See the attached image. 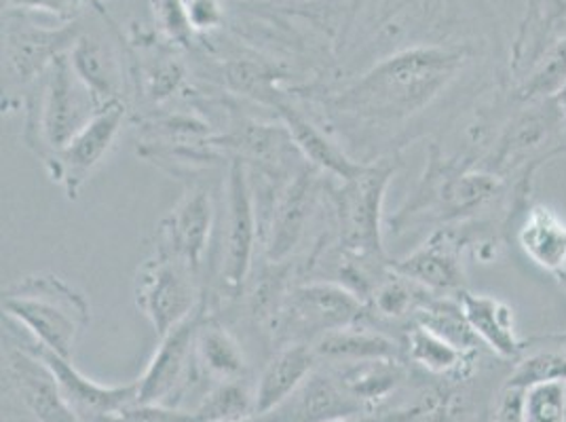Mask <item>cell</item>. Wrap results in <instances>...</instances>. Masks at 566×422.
<instances>
[{"mask_svg": "<svg viewBox=\"0 0 566 422\" xmlns=\"http://www.w3.org/2000/svg\"><path fill=\"white\" fill-rule=\"evenodd\" d=\"M30 351L36 352L45 363L53 376L57 378L64 395L69 398L74 410H81L85 414H92L97 419H111L125 408L138 403V380L129 384H117V387H106L94 382L92 378L81 374L74 366L72 359H66L57 352L48 351L39 345H32Z\"/></svg>", "mask_w": 566, "mask_h": 422, "instance_id": "5bb4252c", "label": "cell"}, {"mask_svg": "<svg viewBox=\"0 0 566 422\" xmlns=\"http://www.w3.org/2000/svg\"><path fill=\"white\" fill-rule=\"evenodd\" d=\"M522 254L556 279L566 268V222L545 205H531L516 226Z\"/></svg>", "mask_w": 566, "mask_h": 422, "instance_id": "ac0fdd59", "label": "cell"}, {"mask_svg": "<svg viewBox=\"0 0 566 422\" xmlns=\"http://www.w3.org/2000/svg\"><path fill=\"white\" fill-rule=\"evenodd\" d=\"M313 194L315 190L307 173L298 176L283 192L282 201L273 208L275 213L271 220V241H269L271 260L285 259L298 243L311 215Z\"/></svg>", "mask_w": 566, "mask_h": 422, "instance_id": "44dd1931", "label": "cell"}, {"mask_svg": "<svg viewBox=\"0 0 566 422\" xmlns=\"http://www.w3.org/2000/svg\"><path fill=\"white\" fill-rule=\"evenodd\" d=\"M313 351L319 359L328 361H366V359H400L401 349L385 334L370 331L368 328L349 326L334 329L315 340Z\"/></svg>", "mask_w": 566, "mask_h": 422, "instance_id": "603a6c76", "label": "cell"}, {"mask_svg": "<svg viewBox=\"0 0 566 422\" xmlns=\"http://www.w3.org/2000/svg\"><path fill=\"white\" fill-rule=\"evenodd\" d=\"M201 324L203 315L192 313L187 321L161 336V345L138 378V403H164L178 387L195 357V340Z\"/></svg>", "mask_w": 566, "mask_h": 422, "instance_id": "4fadbf2b", "label": "cell"}, {"mask_svg": "<svg viewBox=\"0 0 566 422\" xmlns=\"http://www.w3.org/2000/svg\"><path fill=\"white\" fill-rule=\"evenodd\" d=\"M398 169L394 159L368 163L366 171L336 190V213L340 243L355 259H385L382 250V203Z\"/></svg>", "mask_w": 566, "mask_h": 422, "instance_id": "5b68a950", "label": "cell"}, {"mask_svg": "<svg viewBox=\"0 0 566 422\" xmlns=\"http://www.w3.org/2000/svg\"><path fill=\"white\" fill-rule=\"evenodd\" d=\"M554 97H556V102H558V106H560V110L565 113L566 117V81L563 83V87L554 94Z\"/></svg>", "mask_w": 566, "mask_h": 422, "instance_id": "d590c367", "label": "cell"}, {"mask_svg": "<svg viewBox=\"0 0 566 422\" xmlns=\"http://www.w3.org/2000/svg\"><path fill=\"white\" fill-rule=\"evenodd\" d=\"M526 422H566V382L535 384L524 393Z\"/></svg>", "mask_w": 566, "mask_h": 422, "instance_id": "f1b7e54d", "label": "cell"}, {"mask_svg": "<svg viewBox=\"0 0 566 422\" xmlns=\"http://www.w3.org/2000/svg\"><path fill=\"white\" fill-rule=\"evenodd\" d=\"M461 310L478 342L503 361H518L526 342L518 336L514 308L489 294L463 292L459 296Z\"/></svg>", "mask_w": 566, "mask_h": 422, "instance_id": "2e32d148", "label": "cell"}, {"mask_svg": "<svg viewBox=\"0 0 566 422\" xmlns=\"http://www.w3.org/2000/svg\"><path fill=\"white\" fill-rule=\"evenodd\" d=\"M4 374L36 421L81 422L57 378L36 352L9 347L4 352Z\"/></svg>", "mask_w": 566, "mask_h": 422, "instance_id": "7c38bea8", "label": "cell"}, {"mask_svg": "<svg viewBox=\"0 0 566 422\" xmlns=\"http://www.w3.org/2000/svg\"><path fill=\"white\" fill-rule=\"evenodd\" d=\"M189 24L197 30H206L220 22V9L216 0H190L187 4Z\"/></svg>", "mask_w": 566, "mask_h": 422, "instance_id": "1f68e13d", "label": "cell"}, {"mask_svg": "<svg viewBox=\"0 0 566 422\" xmlns=\"http://www.w3.org/2000/svg\"><path fill=\"white\" fill-rule=\"evenodd\" d=\"M85 0H11L13 7H24L30 11H49L60 18H71Z\"/></svg>", "mask_w": 566, "mask_h": 422, "instance_id": "d6a6232c", "label": "cell"}, {"mask_svg": "<svg viewBox=\"0 0 566 422\" xmlns=\"http://www.w3.org/2000/svg\"><path fill=\"white\" fill-rule=\"evenodd\" d=\"M524 389L503 384L495 403L493 422H526L524 416Z\"/></svg>", "mask_w": 566, "mask_h": 422, "instance_id": "4dcf8cb0", "label": "cell"}, {"mask_svg": "<svg viewBox=\"0 0 566 422\" xmlns=\"http://www.w3.org/2000/svg\"><path fill=\"white\" fill-rule=\"evenodd\" d=\"M125 120V104L104 106L66 146L55 150L48 161L49 178L64 188L69 199H76L95 167L115 146Z\"/></svg>", "mask_w": 566, "mask_h": 422, "instance_id": "ba28073f", "label": "cell"}, {"mask_svg": "<svg viewBox=\"0 0 566 422\" xmlns=\"http://www.w3.org/2000/svg\"><path fill=\"white\" fill-rule=\"evenodd\" d=\"M195 359L206 374L220 380H237L245 374L248 361L241 345L229 329L203 321L195 340Z\"/></svg>", "mask_w": 566, "mask_h": 422, "instance_id": "4316f807", "label": "cell"}, {"mask_svg": "<svg viewBox=\"0 0 566 422\" xmlns=\"http://www.w3.org/2000/svg\"><path fill=\"white\" fill-rule=\"evenodd\" d=\"M406 352L412 363L436 376L463 374L478 352L463 351L433 329L412 324L406 331Z\"/></svg>", "mask_w": 566, "mask_h": 422, "instance_id": "cb8c5ba5", "label": "cell"}, {"mask_svg": "<svg viewBox=\"0 0 566 422\" xmlns=\"http://www.w3.org/2000/svg\"><path fill=\"white\" fill-rule=\"evenodd\" d=\"M275 412L282 422H336L361 416L368 408L343 387L338 376L313 372Z\"/></svg>", "mask_w": 566, "mask_h": 422, "instance_id": "9a60e30c", "label": "cell"}, {"mask_svg": "<svg viewBox=\"0 0 566 422\" xmlns=\"http://www.w3.org/2000/svg\"><path fill=\"white\" fill-rule=\"evenodd\" d=\"M419 410H412V412H408V414H394V416H377V414H361V416H354V419H345V421H336V422H408L415 419V414H417Z\"/></svg>", "mask_w": 566, "mask_h": 422, "instance_id": "836d02e7", "label": "cell"}, {"mask_svg": "<svg viewBox=\"0 0 566 422\" xmlns=\"http://www.w3.org/2000/svg\"><path fill=\"white\" fill-rule=\"evenodd\" d=\"M364 315V303L349 287L308 283L285 296L275 331L285 345H313L328 331L357 326Z\"/></svg>", "mask_w": 566, "mask_h": 422, "instance_id": "277c9868", "label": "cell"}, {"mask_svg": "<svg viewBox=\"0 0 566 422\" xmlns=\"http://www.w3.org/2000/svg\"><path fill=\"white\" fill-rule=\"evenodd\" d=\"M256 414V395L241 378L220 380L212 391L201 399L195 416L199 422H239Z\"/></svg>", "mask_w": 566, "mask_h": 422, "instance_id": "83f0119b", "label": "cell"}, {"mask_svg": "<svg viewBox=\"0 0 566 422\" xmlns=\"http://www.w3.org/2000/svg\"><path fill=\"white\" fill-rule=\"evenodd\" d=\"M106 422H199L195 412L166 408L164 403H134Z\"/></svg>", "mask_w": 566, "mask_h": 422, "instance_id": "f546056e", "label": "cell"}, {"mask_svg": "<svg viewBox=\"0 0 566 422\" xmlns=\"http://www.w3.org/2000/svg\"><path fill=\"white\" fill-rule=\"evenodd\" d=\"M199 277L182 260L166 250L155 247V254L144 260L136 273L134 298L142 315L159 336L187 321L197 313Z\"/></svg>", "mask_w": 566, "mask_h": 422, "instance_id": "8992f818", "label": "cell"}, {"mask_svg": "<svg viewBox=\"0 0 566 422\" xmlns=\"http://www.w3.org/2000/svg\"><path fill=\"white\" fill-rule=\"evenodd\" d=\"M2 310L34 345L72 359L83 329L92 321L87 298L57 275L41 273L2 289Z\"/></svg>", "mask_w": 566, "mask_h": 422, "instance_id": "7a4b0ae2", "label": "cell"}, {"mask_svg": "<svg viewBox=\"0 0 566 422\" xmlns=\"http://www.w3.org/2000/svg\"><path fill=\"white\" fill-rule=\"evenodd\" d=\"M213 222L212 194L206 188H189L176 208L161 220L157 229V247L182 260L201 279L212 241Z\"/></svg>", "mask_w": 566, "mask_h": 422, "instance_id": "30bf717a", "label": "cell"}, {"mask_svg": "<svg viewBox=\"0 0 566 422\" xmlns=\"http://www.w3.org/2000/svg\"><path fill=\"white\" fill-rule=\"evenodd\" d=\"M566 41V0H522L516 36L507 51L514 85L526 81L543 60Z\"/></svg>", "mask_w": 566, "mask_h": 422, "instance_id": "8fae6325", "label": "cell"}, {"mask_svg": "<svg viewBox=\"0 0 566 422\" xmlns=\"http://www.w3.org/2000/svg\"><path fill=\"white\" fill-rule=\"evenodd\" d=\"M475 66L507 68V57L470 45L401 49L352 81L331 99V113L349 140H412ZM510 72V71H507Z\"/></svg>", "mask_w": 566, "mask_h": 422, "instance_id": "6da1fadb", "label": "cell"}, {"mask_svg": "<svg viewBox=\"0 0 566 422\" xmlns=\"http://www.w3.org/2000/svg\"><path fill=\"white\" fill-rule=\"evenodd\" d=\"M336 376L359 403L370 408L396 393L406 372L400 359H366L347 363Z\"/></svg>", "mask_w": 566, "mask_h": 422, "instance_id": "484cf974", "label": "cell"}, {"mask_svg": "<svg viewBox=\"0 0 566 422\" xmlns=\"http://www.w3.org/2000/svg\"><path fill=\"white\" fill-rule=\"evenodd\" d=\"M317 359L311 345H283L260 376L256 414H269L292 398L315 372Z\"/></svg>", "mask_w": 566, "mask_h": 422, "instance_id": "d6986e66", "label": "cell"}, {"mask_svg": "<svg viewBox=\"0 0 566 422\" xmlns=\"http://www.w3.org/2000/svg\"><path fill=\"white\" fill-rule=\"evenodd\" d=\"M71 66L97 108L120 102L117 64L111 53L99 45V41L90 36L76 39L71 53Z\"/></svg>", "mask_w": 566, "mask_h": 422, "instance_id": "7402d4cb", "label": "cell"}, {"mask_svg": "<svg viewBox=\"0 0 566 422\" xmlns=\"http://www.w3.org/2000/svg\"><path fill=\"white\" fill-rule=\"evenodd\" d=\"M39 94L28 102L25 140L43 159L66 146L99 110L90 92L76 78L71 60L60 55L41 76Z\"/></svg>", "mask_w": 566, "mask_h": 422, "instance_id": "3957f363", "label": "cell"}, {"mask_svg": "<svg viewBox=\"0 0 566 422\" xmlns=\"http://www.w3.org/2000/svg\"><path fill=\"white\" fill-rule=\"evenodd\" d=\"M76 41L72 30H28L7 34L4 43V64L11 78L28 83L36 76H43L49 66L62 55V49Z\"/></svg>", "mask_w": 566, "mask_h": 422, "instance_id": "ffe728a7", "label": "cell"}, {"mask_svg": "<svg viewBox=\"0 0 566 422\" xmlns=\"http://www.w3.org/2000/svg\"><path fill=\"white\" fill-rule=\"evenodd\" d=\"M287 136L294 148L307 159L308 163L340 182H349L366 171L368 163L354 161L336 141L331 140L315 123H311L301 110L290 104L277 102Z\"/></svg>", "mask_w": 566, "mask_h": 422, "instance_id": "e0dca14e", "label": "cell"}, {"mask_svg": "<svg viewBox=\"0 0 566 422\" xmlns=\"http://www.w3.org/2000/svg\"><path fill=\"white\" fill-rule=\"evenodd\" d=\"M259 211L250 176L241 161L231 163L227 184V218L222 235V283L237 294L252 273L259 243Z\"/></svg>", "mask_w": 566, "mask_h": 422, "instance_id": "52a82bcc", "label": "cell"}, {"mask_svg": "<svg viewBox=\"0 0 566 422\" xmlns=\"http://www.w3.org/2000/svg\"><path fill=\"white\" fill-rule=\"evenodd\" d=\"M239 422H282V419H280V414L273 410V412H269V414H254V416Z\"/></svg>", "mask_w": 566, "mask_h": 422, "instance_id": "e575fe53", "label": "cell"}, {"mask_svg": "<svg viewBox=\"0 0 566 422\" xmlns=\"http://www.w3.org/2000/svg\"><path fill=\"white\" fill-rule=\"evenodd\" d=\"M566 382V334L526 342L505 384L531 389L535 384Z\"/></svg>", "mask_w": 566, "mask_h": 422, "instance_id": "d4e9b609", "label": "cell"}, {"mask_svg": "<svg viewBox=\"0 0 566 422\" xmlns=\"http://www.w3.org/2000/svg\"><path fill=\"white\" fill-rule=\"evenodd\" d=\"M465 252L468 245L459 226H442L412 254L398 260L394 271L431 294L459 298L463 292H468V275L463 264Z\"/></svg>", "mask_w": 566, "mask_h": 422, "instance_id": "9c48e42d", "label": "cell"}]
</instances>
